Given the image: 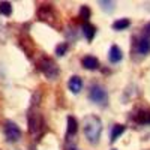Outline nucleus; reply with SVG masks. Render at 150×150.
I'll return each mask as SVG.
<instances>
[{
    "label": "nucleus",
    "mask_w": 150,
    "mask_h": 150,
    "mask_svg": "<svg viewBox=\"0 0 150 150\" xmlns=\"http://www.w3.org/2000/svg\"><path fill=\"white\" fill-rule=\"evenodd\" d=\"M102 134V122L98 116H89L84 120V135L90 144H98Z\"/></svg>",
    "instance_id": "f257e3e1"
},
{
    "label": "nucleus",
    "mask_w": 150,
    "mask_h": 150,
    "mask_svg": "<svg viewBox=\"0 0 150 150\" xmlns=\"http://www.w3.org/2000/svg\"><path fill=\"white\" fill-rule=\"evenodd\" d=\"M38 68H39V71L48 80H56L59 77V74H60V69H59L57 63L50 57H42L39 60V63H38Z\"/></svg>",
    "instance_id": "f03ea898"
},
{
    "label": "nucleus",
    "mask_w": 150,
    "mask_h": 150,
    "mask_svg": "<svg viewBox=\"0 0 150 150\" xmlns=\"http://www.w3.org/2000/svg\"><path fill=\"white\" fill-rule=\"evenodd\" d=\"M89 99H90V102H93L95 105L107 107V104H108V93H107V90L104 89L102 86L93 84L90 87V90H89Z\"/></svg>",
    "instance_id": "7ed1b4c3"
},
{
    "label": "nucleus",
    "mask_w": 150,
    "mask_h": 150,
    "mask_svg": "<svg viewBox=\"0 0 150 150\" xmlns=\"http://www.w3.org/2000/svg\"><path fill=\"white\" fill-rule=\"evenodd\" d=\"M3 132H5V137L9 143H17L20 141L21 138V129L17 123L11 122V120H6L5 122V126H3Z\"/></svg>",
    "instance_id": "20e7f679"
},
{
    "label": "nucleus",
    "mask_w": 150,
    "mask_h": 150,
    "mask_svg": "<svg viewBox=\"0 0 150 150\" xmlns=\"http://www.w3.org/2000/svg\"><path fill=\"white\" fill-rule=\"evenodd\" d=\"M27 123H29V132L30 134H38L44 128V119L39 112H29Z\"/></svg>",
    "instance_id": "39448f33"
},
{
    "label": "nucleus",
    "mask_w": 150,
    "mask_h": 150,
    "mask_svg": "<svg viewBox=\"0 0 150 150\" xmlns=\"http://www.w3.org/2000/svg\"><path fill=\"white\" fill-rule=\"evenodd\" d=\"M53 15H54V11H53L51 5H42V6H39V9H38V18L42 20V21L51 23Z\"/></svg>",
    "instance_id": "423d86ee"
},
{
    "label": "nucleus",
    "mask_w": 150,
    "mask_h": 150,
    "mask_svg": "<svg viewBox=\"0 0 150 150\" xmlns=\"http://www.w3.org/2000/svg\"><path fill=\"white\" fill-rule=\"evenodd\" d=\"M135 50H137V53L141 54V56L149 54V53H150V38L144 36V38H141V39H138Z\"/></svg>",
    "instance_id": "0eeeda50"
},
{
    "label": "nucleus",
    "mask_w": 150,
    "mask_h": 150,
    "mask_svg": "<svg viewBox=\"0 0 150 150\" xmlns=\"http://www.w3.org/2000/svg\"><path fill=\"white\" fill-rule=\"evenodd\" d=\"M68 89L72 92V93H80L81 90H83V80L78 77V75H74V77H71L69 78V81H68Z\"/></svg>",
    "instance_id": "6e6552de"
},
{
    "label": "nucleus",
    "mask_w": 150,
    "mask_h": 150,
    "mask_svg": "<svg viewBox=\"0 0 150 150\" xmlns=\"http://www.w3.org/2000/svg\"><path fill=\"white\" fill-rule=\"evenodd\" d=\"M122 59H123L122 50L117 45H111L110 51H108V60L111 63H119V62H122Z\"/></svg>",
    "instance_id": "1a4fd4ad"
},
{
    "label": "nucleus",
    "mask_w": 150,
    "mask_h": 150,
    "mask_svg": "<svg viewBox=\"0 0 150 150\" xmlns=\"http://www.w3.org/2000/svg\"><path fill=\"white\" fill-rule=\"evenodd\" d=\"M81 63H83L84 69H89V71H95V69L99 68V60L95 56H86V57H83Z\"/></svg>",
    "instance_id": "9d476101"
},
{
    "label": "nucleus",
    "mask_w": 150,
    "mask_h": 150,
    "mask_svg": "<svg viewBox=\"0 0 150 150\" xmlns=\"http://www.w3.org/2000/svg\"><path fill=\"white\" fill-rule=\"evenodd\" d=\"M135 123L138 125H150V111H146V110H141L135 114L134 117Z\"/></svg>",
    "instance_id": "9b49d317"
},
{
    "label": "nucleus",
    "mask_w": 150,
    "mask_h": 150,
    "mask_svg": "<svg viewBox=\"0 0 150 150\" xmlns=\"http://www.w3.org/2000/svg\"><path fill=\"white\" fill-rule=\"evenodd\" d=\"M126 131V126H125V125H114V126L111 128V134H110V141L111 143H114L117 138L120 135H123V132Z\"/></svg>",
    "instance_id": "f8f14e48"
},
{
    "label": "nucleus",
    "mask_w": 150,
    "mask_h": 150,
    "mask_svg": "<svg viewBox=\"0 0 150 150\" xmlns=\"http://www.w3.org/2000/svg\"><path fill=\"white\" fill-rule=\"evenodd\" d=\"M78 132V122L74 116H69L68 117V131H66V135L68 137H72Z\"/></svg>",
    "instance_id": "ddd939ff"
},
{
    "label": "nucleus",
    "mask_w": 150,
    "mask_h": 150,
    "mask_svg": "<svg viewBox=\"0 0 150 150\" xmlns=\"http://www.w3.org/2000/svg\"><path fill=\"white\" fill-rule=\"evenodd\" d=\"M83 33H84L87 41H93V38L96 35V27L93 26V24L87 23V24H84V26H83Z\"/></svg>",
    "instance_id": "4468645a"
},
{
    "label": "nucleus",
    "mask_w": 150,
    "mask_h": 150,
    "mask_svg": "<svg viewBox=\"0 0 150 150\" xmlns=\"http://www.w3.org/2000/svg\"><path fill=\"white\" fill-rule=\"evenodd\" d=\"M129 26H131V21L128 18H120V20H116L114 23H112V29H114L116 32L126 30Z\"/></svg>",
    "instance_id": "2eb2a0df"
},
{
    "label": "nucleus",
    "mask_w": 150,
    "mask_h": 150,
    "mask_svg": "<svg viewBox=\"0 0 150 150\" xmlns=\"http://www.w3.org/2000/svg\"><path fill=\"white\" fill-rule=\"evenodd\" d=\"M0 14L5 17H9L12 14V5L9 2H0Z\"/></svg>",
    "instance_id": "dca6fc26"
},
{
    "label": "nucleus",
    "mask_w": 150,
    "mask_h": 150,
    "mask_svg": "<svg viewBox=\"0 0 150 150\" xmlns=\"http://www.w3.org/2000/svg\"><path fill=\"white\" fill-rule=\"evenodd\" d=\"M66 51H68V44L66 42H62L56 47V56H59V57H62Z\"/></svg>",
    "instance_id": "f3484780"
},
{
    "label": "nucleus",
    "mask_w": 150,
    "mask_h": 150,
    "mask_svg": "<svg viewBox=\"0 0 150 150\" xmlns=\"http://www.w3.org/2000/svg\"><path fill=\"white\" fill-rule=\"evenodd\" d=\"M99 5H101V8L107 12H111V11H114V2H105V0H101L99 2Z\"/></svg>",
    "instance_id": "a211bd4d"
},
{
    "label": "nucleus",
    "mask_w": 150,
    "mask_h": 150,
    "mask_svg": "<svg viewBox=\"0 0 150 150\" xmlns=\"http://www.w3.org/2000/svg\"><path fill=\"white\" fill-rule=\"evenodd\" d=\"M80 18L84 20V21L90 18V9L87 6H81V9H80Z\"/></svg>",
    "instance_id": "6ab92c4d"
},
{
    "label": "nucleus",
    "mask_w": 150,
    "mask_h": 150,
    "mask_svg": "<svg viewBox=\"0 0 150 150\" xmlns=\"http://www.w3.org/2000/svg\"><path fill=\"white\" fill-rule=\"evenodd\" d=\"M143 30H144L146 36H149V38H150V21H149V23L146 24V26H144V29H143Z\"/></svg>",
    "instance_id": "aec40b11"
},
{
    "label": "nucleus",
    "mask_w": 150,
    "mask_h": 150,
    "mask_svg": "<svg viewBox=\"0 0 150 150\" xmlns=\"http://www.w3.org/2000/svg\"><path fill=\"white\" fill-rule=\"evenodd\" d=\"M71 150H77V149H71Z\"/></svg>",
    "instance_id": "412c9836"
},
{
    "label": "nucleus",
    "mask_w": 150,
    "mask_h": 150,
    "mask_svg": "<svg viewBox=\"0 0 150 150\" xmlns=\"http://www.w3.org/2000/svg\"><path fill=\"white\" fill-rule=\"evenodd\" d=\"M112 150H116V149H112Z\"/></svg>",
    "instance_id": "4be33fe9"
}]
</instances>
